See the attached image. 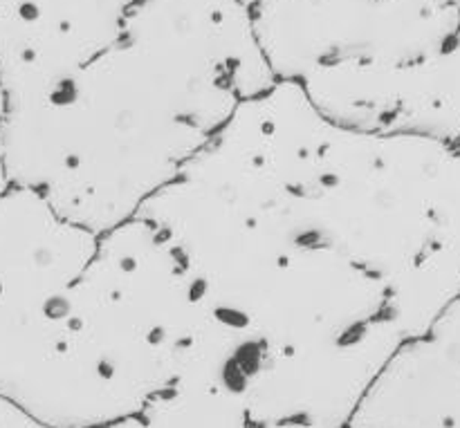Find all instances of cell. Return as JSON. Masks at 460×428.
<instances>
[{
	"label": "cell",
	"mask_w": 460,
	"mask_h": 428,
	"mask_svg": "<svg viewBox=\"0 0 460 428\" xmlns=\"http://www.w3.org/2000/svg\"><path fill=\"white\" fill-rule=\"evenodd\" d=\"M99 236L40 193H0V399L57 426L76 285Z\"/></svg>",
	"instance_id": "cell-6"
},
{
	"label": "cell",
	"mask_w": 460,
	"mask_h": 428,
	"mask_svg": "<svg viewBox=\"0 0 460 428\" xmlns=\"http://www.w3.org/2000/svg\"><path fill=\"white\" fill-rule=\"evenodd\" d=\"M252 18L277 81L332 124L460 142V4L265 0Z\"/></svg>",
	"instance_id": "cell-3"
},
{
	"label": "cell",
	"mask_w": 460,
	"mask_h": 428,
	"mask_svg": "<svg viewBox=\"0 0 460 428\" xmlns=\"http://www.w3.org/2000/svg\"><path fill=\"white\" fill-rule=\"evenodd\" d=\"M305 220L394 294L418 339L460 294V146L328 124L299 191Z\"/></svg>",
	"instance_id": "cell-4"
},
{
	"label": "cell",
	"mask_w": 460,
	"mask_h": 428,
	"mask_svg": "<svg viewBox=\"0 0 460 428\" xmlns=\"http://www.w3.org/2000/svg\"><path fill=\"white\" fill-rule=\"evenodd\" d=\"M274 83L243 0H144L88 66L4 106L7 179L102 236L133 220L243 101Z\"/></svg>",
	"instance_id": "cell-1"
},
{
	"label": "cell",
	"mask_w": 460,
	"mask_h": 428,
	"mask_svg": "<svg viewBox=\"0 0 460 428\" xmlns=\"http://www.w3.org/2000/svg\"><path fill=\"white\" fill-rule=\"evenodd\" d=\"M3 115H4V97H3V88H0V124H3ZM12 187L7 179V170H4V157H3V144H0V193L7 191Z\"/></svg>",
	"instance_id": "cell-11"
},
{
	"label": "cell",
	"mask_w": 460,
	"mask_h": 428,
	"mask_svg": "<svg viewBox=\"0 0 460 428\" xmlns=\"http://www.w3.org/2000/svg\"><path fill=\"white\" fill-rule=\"evenodd\" d=\"M144 0H0L4 106L48 92L124 31Z\"/></svg>",
	"instance_id": "cell-7"
},
{
	"label": "cell",
	"mask_w": 460,
	"mask_h": 428,
	"mask_svg": "<svg viewBox=\"0 0 460 428\" xmlns=\"http://www.w3.org/2000/svg\"><path fill=\"white\" fill-rule=\"evenodd\" d=\"M175 249L202 299L241 335L252 424L349 428L409 339L389 287L281 206L184 229Z\"/></svg>",
	"instance_id": "cell-2"
},
{
	"label": "cell",
	"mask_w": 460,
	"mask_h": 428,
	"mask_svg": "<svg viewBox=\"0 0 460 428\" xmlns=\"http://www.w3.org/2000/svg\"><path fill=\"white\" fill-rule=\"evenodd\" d=\"M449 3H456V4H460V0H449Z\"/></svg>",
	"instance_id": "cell-14"
},
{
	"label": "cell",
	"mask_w": 460,
	"mask_h": 428,
	"mask_svg": "<svg viewBox=\"0 0 460 428\" xmlns=\"http://www.w3.org/2000/svg\"><path fill=\"white\" fill-rule=\"evenodd\" d=\"M205 299L173 242L135 215L99 236L76 285L58 428L139 420L178 377Z\"/></svg>",
	"instance_id": "cell-5"
},
{
	"label": "cell",
	"mask_w": 460,
	"mask_h": 428,
	"mask_svg": "<svg viewBox=\"0 0 460 428\" xmlns=\"http://www.w3.org/2000/svg\"><path fill=\"white\" fill-rule=\"evenodd\" d=\"M142 428H252L245 397L193 368H182L139 415Z\"/></svg>",
	"instance_id": "cell-9"
},
{
	"label": "cell",
	"mask_w": 460,
	"mask_h": 428,
	"mask_svg": "<svg viewBox=\"0 0 460 428\" xmlns=\"http://www.w3.org/2000/svg\"><path fill=\"white\" fill-rule=\"evenodd\" d=\"M252 428H323V426L299 424V422H288V424H261V426H252Z\"/></svg>",
	"instance_id": "cell-12"
},
{
	"label": "cell",
	"mask_w": 460,
	"mask_h": 428,
	"mask_svg": "<svg viewBox=\"0 0 460 428\" xmlns=\"http://www.w3.org/2000/svg\"><path fill=\"white\" fill-rule=\"evenodd\" d=\"M458 146H460V142H458Z\"/></svg>",
	"instance_id": "cell-15"
},
{
	"label": "cell",
	"mask_w": 460,
	"mask_h": 428,
	"mask_svg": "<svg viewBox=\"0 0 460 428\" xmlns=\"http://www.w3.org/2000/svg\"><path fill=\"white\" fill-rule=\"evenodd\" d=\"M349 428H460V294L395 353Z\"/></svg>",
	"instance_id": "cell-8"
},
{
	"label": "cell",
	"mask_w": 460,
	"mask_h": 428,
	"mask_svg": "<svg viewBox=\"0 0 460 428\" xmlns=\"http://www.w3.org/2000/svg\"><path fill=\"white\" fill-rule=\"evenodd\" d=\"M0 428H58V426L45 424V422L36 420L34 415L22 411V408L13 406V404L7 402V399H0ZM103 428H142V422L128 420V422H121V424H112Z\"/></svg>",
	"instance_id": "cell-10"
},
{
	"label": "cell",
	"mask_w": 460,
	"mask_h": 428,
	"mask_svg": "<svg viewBox=\"0 0 460 428\" xmlns=\"http://www.w3.org/2000/svg\"><path fill=\"white\" fill-rule=\"evenodd\" d=\"M243 3H245V4H247V7H250V9H254V7H256V4L265 3V0H243Z\"/></svg>",
	"instance_id": "cell-13"
}]
</instances>
